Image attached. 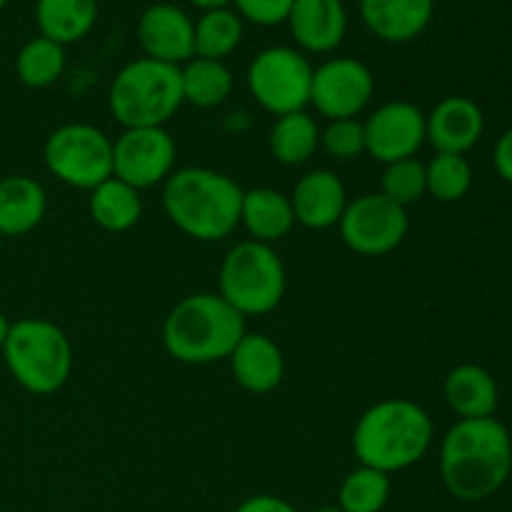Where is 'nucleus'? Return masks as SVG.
<instances>
[{
	"instance_id": "nucleus-1",
	"label": "nucleus",
	"mask_w": 512,
	"mask_h": 512,
	"mask_svg": "<svg viewBox=\"0 0 512 512\" xmlns=\"http://www.w3.org/2000/svg\"><path fill=\"white\" fill-rule=\"evenodd\" d=\"M512 473L510 430L498 418L458 420L440 445V478L463 503L488 500Z\"/></svg>"
},
{
	"instance_id": "nucleus-2",
	"label": "nucleus",
	"mask_w": 512,
	"mask_h": 512,
	"mask_svg": "<svg viewBox=\"0 0 512 512\" xmlns=\"http://www.w3.org/2000/svg\"><path fill=\"white\" fill-rule=\"evenodd\" d=\"M243 188L213 168H180L163 183V210L170 223L200 243L225 240L240 225Z\"/></svg>"
},
{
	"instance_id": "nucleus-3",
	"label": "nucleus",
	"mask_w": 512,
	"mask_h": 512,
	"mask_svg": "<svg viewBox=\"0 0 512 512\" xmlns=\"http://www.w3.org/2000/svg\"><path fill=\"white\" fill-rule=\"evenodd\" d=\"M433 420L423 405L388 398L370 405L353 428V453L360 465L385 475L413 468L433 443Z\"/></svg>"
},
{
	"instance_id": "nucleus-4",
	"label": "nucleus",
	"mask_w": 512,
	"mask_h": 512,
	"mask_svg": "<svg viewBox=\"0 0 512 512\" xmlns=\"http://www.w3.org/2000/svg\"><path fill=\"white\" fill-rule=\"evenodd\" d=\"M245 318L218 293H195L173 305L163 323V345L170 358L185 365L228 360L243 340Z\"/></svg>"
},
{
	"instance_id": "nucleus-5",
	"label": "nucleus",
	"mask_w": 512,
	"mask_h": 512,
	"mask_svg": "<svg viewBox=\"0 0 512 512\" xmlns=\"http://www.w3.org/2000/svg\"><path fill=\"white\" fill-rule=\"evenodd\" d=\"M185 105L178 65L135 58L115 73L108 108L123 128H165Z\"/></svg>"
},
{
	"instance_id": "nucleus-6",
	"label": "nucleus",
	"mask_w": 512,
	"mask_h": 512,
	"mask_svg": "<svg viewBox=\"0 0 512 512\" xmlns=\"http://www.w3.org/2000/svg\"><path fill=\"white\" fill-rule=\"evenodd\" d=\"M3 360L15 383L33 395H53L73 373V345L60 325L45 318L10 323Z\"/></svg>"
},
{
	"instance_id": "nucleus-7",
	"label": "nucleus",
	"mask_w": 512,
	"mask_h": 512,
	"mask_svg": "<svg viewBox=\"0 0 512 512\" xmlns=\"http://www.w3.org/2000/svg\"><path fill=\"white\" fill-rule=\"evenodd\" d=\"M288 290L285 263L273 245L243 240L225 253L218 273V295L243 318L268 315Z\"/></svg>"
},
{
	"instance_id": "nucleus-8",
	"label": "nucleus",
	"mask_w": 512,
	"mask_h": 512,
	"mask_svg": "<svg viewBox=\"0 0 512 512\" xmlns=\"http://www.w3.org/2000/svg\"><path fill=\"white\" fill-rule=\"evenodd\" d=\"M313 70V63L303 50L290 45H270L250 60L245 80L255 103L280 118L308 108Z\"/></svg>"
},
{
	"instance_id": "nucleus-9",
	"label": "nucleus",
	"mask_w": 512,
	"mask_h": 512,
	"mask_svg": "<svg viewBox=\"0 0 512 512\" xmlns=\"http://www.w3.org/2000/svg\"><path fill=\"white\" fill-rule=\"evenodd\" d=\"M43 160L60 183L90 193L113 178V140L88 123L60 125L45 140Z\"/></svg>"
},
{
	"instance_id": "nucleus-10",
	"label": "nucleus",
	"mask_w": 512,
	"mask_h": 512,
	"mask_svg": "<svg viewBox=\"0 0 512 512\" xmlns=\"http://www.w3.org/2000/svg\"><path fill=\"white\" fill-rule=\"evenodd\" d=\"M408 210L383 193H365L350 200L338 230L343 243L365 258H380L403 245L408 238Z\"/></svg>"
},
{
	"instance_id": "nucleus-11",
	"label": "nucleus",
	"mask_w": 512,
	"mask_h": 512,
	"mask_svg": "<svg viewBox=\"0 0 512 512\" xmlns=\"http://www.w3.org/2000/svg\"><path fill=\"white\" fill-rule=\"evenodd\" d=\"M375 95V78L368 65L350 55H338L313 70L310 105L328 120L358 118Z\"/></svg>"
},
{
	"instance_id": "nucleus-12",
	"label": "nucleus",
	"mask_w": 512,
	"mask_h": 512,
	"mask_svg": "<svg viewBox=\"0 0 512 512\" xmlns=\"http://www.w3.org/2000/svg\"><path fill=\"white\" fill-rule=\"evenodd\" d=\"M175 153L168 128H125L113 140V178L135 190L163 185L175 170Z\"/></svg>"
},
{
	"instance_id": "nucleus-13",
	"label": "nucleus",
	"mask_w": 512,
	"mask_h": 512,
	"mask_svg": "<svg viewBox=\"0 0 512 512\" xmlns=\"http://www.w3.org/2000/svg\"><path fill=\"white\" fill-rule=\"evenodd\" d=\"M365 153L378 163L415 158L425 143V113L408 100H390L375 108L363 123Z\"/></svg>"
},
{
	"instance_id": "nucleus-14",
	"label": "nucleus",
	"mask_w": 512,
	"mask_h": 512,
	"mask_svg": "<svg viewBox=\"0 0 512 512\" xmlns=\"http://www.w3.org/2000/svg\"><path fill=\"white\" fill-rule=\"evenodd\" d=\"M138 43L145 58L185 65L195 58V20L173 3H153L138 18Z\"/></svg>"
},
{
	"instance_id": "nucleus-15",
	"label": "nucleus",
	"mask_w": 512,
	"mask_h": 512,
	"mask_svg": "<svg viewBox=\"0 0 512 512\" xmlns=\"http://www.w3.org/2000/svg\"><path fill=\"white\" fill-rule=\"evenodd\" d=\"M483 133V110L465 95H448L425 115V140L435 153L465 155L480 143Z\"/></svg>"
},
{
	"instance_id": "nucleus-16",
	"label": "nucleus",
	"mask_w": 512,
	"mask_h": 512,
	"mask_svg": "<svg viewBox=\"0 0 512 512\" xmlns=\"http://www.w3.org/2000/svg\"><path fill=\"white\" fill-rule=\"evenodd\" d=\"M285 23L298 50L325 55L345 40L348 8L343 0H295Z\"/></svg>"
},
{
	"instance_id": "nucleus-17",
	"label": "nucleus",
	"mask_w": 512,
	"mask_h": 512,
	"mask_svg": "<svg viewBox=\"0 0 512 512\" xmlns=\"http://www.w3.org/2000/svg\"><path fill=\"white\" fill-rule=\"evenodd\" d=\"M295 223L305 225L310 230L335 228L348 208V190L345 183L333 170H310L295 183L293 195Z\"/></svg>"
},
{
	"instance_id": "nucleus-18",
	"label": "nucleus",
	"mask_w": 512,
	"mask_h": 512,
	"mask_svg": "<svg viewBox=\"0 0 512 512\" xmlns=\"http://www.w3.org/2000/svg\"><path fill=\"white\" fill-rule=\"evenodd\" d=\"M435 0H360L365 28L383 43H410L428 30Z\"/></svg>"
},
{
	"instance_id": "nucleus-19",
	"label": "nucleus",
	"mask_w": 512,
	"mask_h": 512,
	"mask_svg": "<svg viewBox=\"0 0 512 512\" xmlns=\"http://www.w3.org/2000/svg\"><path fill=\"white\" fill-rule=\"evenodd\" d=\"M228 363L235 383L253 395L273 393L285 378L283 350L265 333H245Z\"/></svg>"
},
{
	"instance_id": "nucleus-20",
	"label": "nucleus",
	"mask_w": 512,
	"mask_h": 512,
	"mask_svg": "<svg viewBox=\"0 0 512 512\" xmlns=\"http://www.w3.org/2000/svg\"><path fill=\"white\" fill-rule=\"evenodd\" d=\"M443 395L460 420L493 418L498 410V383L483 365L463 363L445 378Z\"/></svg>"
},
{
	"instance_id": "nucleus-21",
	"label": "nucleus",
	"mask_w": 512,
	"mask_h": 512,
	"mask_svg": "<svg viewBox=\"0 0 512 512\" xmlns=\"http://www.w3.org/2000/svg\"><path fill=\"white\" fill-rule=\"evenodd\" d=\"M48 210V195L35 178L8 175L0 178V235L20 238L38 228Z\"/></svg>"
},
{
	"instance_id": "nucleus-22",
	"label": "nucleus",
	"mask_w": 512,
	"mask_h": 512,
	"mask_svg": "<svg viewBox=\"0 0 512 512\" xmlns=\"http://www.w3.org/2000/svg\"><path fill=\"white\" fill-rule=\"evenodd\" d=\"M240 225L250 233V240L273 245L293 230L295 213L290 195L275 188L243 190Z\"/></svg>"
},
{
	"instance_id": "nucleus-23",
	"label": "nucleus",
	"mask_w": 512,
	"mask_h": 512,
	"mask_svg": "<svg viewBox=\"0 0 512 512\" xmlns=\"http://www.w3.org/2000/svg\"><path fill=\"white\" fill-rule=\"evenodd\" d=\"M98 20V0H35V23L43 38L65 48L83 40Z\"/></svg>"
},
{
	"instance_id": "nucleus-24",
	"label": "nucleus",
	"mask_w": 512,
	"mask_h": 512,
	"mask_svg": "<svg viewBox=\"0 0 512 512\" xmlns=\"http://www.w3.org/2000/svg\"><path fill=\"white\" fill-rule=\"evenodd\" d=\"M88 210L98 228L108 233H128L143 215V198H140V190L130 188L123 180L108 178L98 188L90 190Z\"/></svg>"
},
{
	"instance_id": "nucleus-25",
	"label": "nucleus",
	"mask_w": 512,
	"mask_h": 512,
	"mask_svg": "<svg viewBox=\"0 0 512 512\" xmlns=\"http://www.w3.org/2000/svg\"><path fill=\"white\" fill-rule=\"evenodd\" d=\"M268 148L278 163L303 165L320 150V128L308 110L275 118L268 135Z\"/></svg>"
},
{
	"instance_id": "nucleus-26",
	"label": "nucleus",
	"mask_w": 512,
	"mask_h": 512,
	"mask_svg": "<svg viewBox=\"0 0 512 512\" xmlns=\"http://www.w3.org/2000/svg\"><path fill=\"white\" fill-rule=\"evenodd\" d=\"M185 103L195 108H218L233 93V73L225 60L193 58L180 65Z\"/></svg>"
},
{
	"instance_id": "nucleus-27",
	"label": "nucleus",
	"mask_w": 512,
	"mask_h": 512,
	"mask_svg": "<svg viewBox=\"0 0 512 512\" xmlns=\"http://www.w3.org/2000/svg\"><path fill=\"white\" fill-rule=\"evenodd\" d=\"M65 73V48L55 40L35 35L15 55V75L25 88H50Z\"/></svg>"
},
{
	"instance_id": "nucleus-28",
	"label": "nucleus",
	"mask_w": 512,
	"mask_h": 512,
	"mask_svg": "<svg viewBox=\"0 0 512 512\" xmlns=\"http://www.w3.org/2000/svg\"><path fill=\"white\" fill-rule=\"evenodd\" d=\"M243 18L233 8L205 10L195 20V58L225 60L243 40Z\"/></svg>"
},
{
	"instance_id": "nucleus-29",
	"label": "nucleus",
	"mask_w": 512,
	"mask_h": 512,
	"mask_svg": "<svg viewBox=\"0 0 512 512\" xmlns=\"http://www.w3.org/2000/svg\"><path fill=\"white\" fill-rule=\"evenodd\" d=\"M390 488V475L360 465L340 483L338 508L343 512H383L390 500Z\"/></svg>"
},
{
	"instance_id": "nucleus-30",
	"label": "nucleus",
	"mask_w": 512,
	"mask_h": 512,
	"mask_svg": "<svg viewBox=\"0 0 512 512\" xmlns=\"http://www.w3.org/2000/svg\"><path fill=\"white\" fill-rule=\"evenodd\" d=\"M428 195L438 203H458L473 188V168L465 155L435 153V158L425 165Z\"/></svg>"
},
{
	"instance_id": "nucleus-31",
	"label": "nucleus",
	"mask_w": 512,
	"mask_h": 512,
	"mask_svg": "<svg viewBox=\"0 0 512 512\" xmlns=\"http://www.w3.org/2000/svg\"><path fill=\"white\" fill-rule=\"evenodd\" d=\"M380 193L408 210L410 205L423 200L428 193V180H425V163L418 158H405L388 163L380 178Z\"/></svg>"
},
{
	"instance_id": "nucleus-32",
	"label": "nucleus",
	"mask_w": 512,
	"mask_h": 512,
	"mask_svg": "<svg viewBox=\"0 0 512 512\" xmlns=\"http://www.w3.org/2000/svg\"><path fill=\"white\" fill-rule=\"evenodd\" d=\"M320 148L335 160H355L365 153V128L358 118L328 120L320 130Z\"/></svg>"
},
{
	"instance_id": "nucleus-33",
	"label": "nucleus",
	"mask_w": 512,
	"mask_h": 512,
	"mask_svg": "<svg viewBox=\"0 0 512 512\" xmlns=\"http://www.w3.org/2000/svg\"><path fill=\"white\" fill-rule=\"evenodd\" d=\"M295 0H233L235 13L260 28H275L285 23Z\"/></svg>"
},
{
	"instance_id": "nucleus-34",
	"label": "nucleus",
	"mask_w": 512,
	"mask_h": 512,
	"mask_svg": "<svg viewBox=\"0 0 512 512\" xmlns=\"http://www.w3.org/2000/svg\"><path fill=\"white\" fill-rule=\"evenodd\" d=\"M493 165L495 173H498L505 183L512 185V128L505 130L498 138V143H495Z\"/></svg>"
},
{
	"instance_id": "nucleus-35",
	"label": "nucleus",
	"mask_w": 512,
	"mask_h": 512,
	"mask_svg": "<svg viewBox=\"0 0 512 512\" xmlns=\"http://www.w3.org/2000/svg\"><path fill=\"white\" fill-rule=\"evenodd\" d=\"M235 512H298L295 505L288 500L275 498V495H253V498L243 500Z\"/></svg>"
},
{
	"instance_id": "nucleus-36",
	"label": "nucleus",
	"mask_w": 512,
	"mask_h": 512,
	"mask_svg": "<svg viewBox=\"0 0 512 512\" xmlns=\"http://www.w3.org/2000/svg\"><path fill=\"white\" fill-rule=\"evenodd\" d=\"M190 5H195V8H200L205 13V10H218V8H230L233 5V0H188Z\"/></svg>"
},
{
	"instance_id": "nucleus-37",
	"label": "nucleus",
	"mask_w": 512,
	"mask_h": 512,
	"mask_svg": "<svg viewBox=\"0 0 512 512\" xmlns=\"http://www.w3.org/2000/svg\"><path fill=\"white\" fill-rule=\"evenodd\" d=\"M8 333H10V323H8V318H5V315L0 313V350H3Z\"/></svg>"
},
{
	"instance_id": "nucleus-38",
	"label": "nucleus",
	"mask_w": 512,
	"mask_h": 512,
	"mask_svg": "<svg viewBox=\"0 0 512 512\" xmlns=\"http://www.w3.org/2000/svg\"><path fill=\"white\" fill-rule=\"evenodd\" d=\"M315 512H343L340 508H320V510H315Z\"/></svg>"
},
{
	"instance_id": "nucleus-39",
	"label": "nucleus",
	"mask_w": 512,
	"mask_h": 512,
	"mask_svg": "<svg viewBox=\"0 0 512 512\" xmlns=\"http://www.w3.org/2000/svg\"><path fill=\"white\" fill-rule=\"evenodd\" d=\"M5 5H8V0H0V10H3Z\"/></svg>"
},
{
	"instance_id": "nucleus-40",
	"label": "nucleus",
	"mask_w": 512,
	"mask_h": 512,
	"mask_svg": "<svg viewBox=\"0 0 512 512\" xmlns=\"http://www.w3.org/2000/svg\"><path fill=\"white\" fill-rule=\"evenodd\" d=\"M485 3H500V0H485Z\"/></svg>"
},
{
	"instance_id": "nucleus-41",
	"label": "nucleus",
	"mask_w": 512,
	"mask_h": 512,
	"mask_svg": "<svg viewBox=\"0 0 512 512\" xmlns=\"http://www.w3.org/2000/svg\"><path fill=\"white\" fill-rule=\"evenodd\" d=\"M3 240H5V238H3V235H0V248H3Z\"/></svg>"
},
{
	"instance_id": "nucleus-42",
	"label": "nucleus",
	"mask_w": 512,
	"mask_h": 512,
	"mask_svg": "<svg viewBox=\"0 0 512 512\" xmlns=\"http://www.w3.org/2000/svg\"><path fill=\"white\" fill-rule=\"evenodd\" d=\"M0 38H3V33H0Z\"/></svg>"
}]
</instances>
